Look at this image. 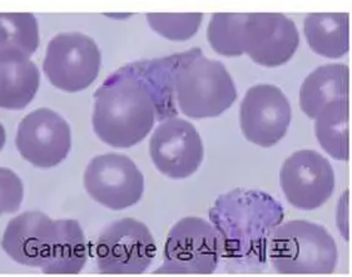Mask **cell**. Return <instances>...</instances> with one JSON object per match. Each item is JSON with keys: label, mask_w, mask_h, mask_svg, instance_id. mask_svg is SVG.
I'll list each match as a JSON object with an SVG mask.
<instances>
[{"label": "cell", "mask_w": 352, "mask_h": 277, "mask_svg": "<svg viewBox=\"0 0 352 277\" xmlns=\"http://www.w3.org/2000/svg\"><path fill=\"white\" fill-rule=\"evenodd\" d=\"M8 257L45 275H77L88 263V242L77 220L27 211L8 222L0 240Z\"/></svg>", "instance_id": "cell-1"}, {"label": "cell", "mask_w": 352, "mask_h": 277, "mask_svg": "<svg viewBox=\"0 0 352 277\" xmlns=\"http://www.w3.org/2000/svg\"><path fill=\"white\" fill-rule=\"evenodd\" d=\"M283 216V208L272 196L242 188L219 196L210 210V220L222 242V256L243 269L266 263L268 242Z\"/></svg>", "instance_id": "cell-2"}, {"label": "cell", "mask_w": 352, "mask_h": 277, "mask_svg": "<svg viewBox=\"0 0 352 277\" xmlns=\"http://www.w3.org/2000/svg\"><path fill=\"white\" fill-rule=\"evenodd\" d=\"M93 98V132L107 146L131 148L153 131L155 103L133 62L113 71Z\"/></svg>", "instance_id": "cell-3"}, {"label": "cell", "mask_w": 352, "mask_h": 277, "mask_svg": "<svg viewBox=\"0 0 352 277\" xmlns=\"http://www.w3.org/2000/svg\"><path fill=\"white\" fill-rule=\"evenodd\" d=\"M177 109L192 120L216 118L237 100V88L222 62L204 57L201 48L184 50L176 71Z\"/></svg>", "instance_id": "cell-4"}, {"label": "cell", "mask_w": 352, "mask_h": 277, "mask_svg": "<svg viewBox=\"0 0 352 277\" xmlns=\"http://www.w3.org/2000/svg\"><path fill=\"white\" fill-rule=\"evenodd\" d=\"M267 258L282 275H330L338 267V245L324 226L292 220L276 228L268 242Z\"/></svg>", "instance_id": "cell-5"}, {"label": "cell", "mask_w": 352, "mask_h": 277, "mask_svg": "<svg viewBox=\"0 0 352 277\" xmlns=\"http://www.w3.org/2000/svg\"><path fill=\"white\" fill-rule=\"evenodd\" d=\"M222 257L219 231L210 221L188 216L169 230L157 275H210Z\"/></svg>", "instance_id": "cell-6"}, {"label": "cell", "mask_w": 352, "mask_h": 277, "mask_svg": "<svg viewBox=\"0 0 352 277\" xmlns=\"http://www.w3.org/2000/svg\"><path fill=\"white\" fill-rule=\"evenodd\" d=\"M102 52L92 36L63 32L50 39L42 69L56 89L65 93L85 91L98 78Z\"/></svg>", "instance_id": "cell-7"}, {"label": "cell", "mask_w": 352, "mask_h": 277, "mask_svg": "<svg viewBox=\"0 0 352 277\" xmlns=\"http://www.w3.org/2000/svg\"><path fill=\"white\" fill-rule=\"evenodd\" d=\"M157 254L155 237L142 221L124 217L113 221L94 247L97 267L103 275H141Z\"/></svg>", "instance_id": "cell-8"}, {"label": "cell", "mask_w": 352, "mask_h": 277, "mask_svg": "<svg viewBox=\"0 0 352 277\" xmlns=\"http://www.w3.org/2000/svg\"><path fill=\"white\" fill-rule=\"evenodd\" d=\"M88 196L111 211L133 207L144 195V176L131 157L106 153L93 157L83 173Z\"/></svg>", "instance_id": "cell-9"}, {"label": "cell", "mask_w": 352, "mask_h": 277, "mask_svg": "<svg viewBox=\"0 0 352 277\" xmlns=\"http://www.w3.org/2000/svg\"><path fill=\"white\" fill-rule=\"evenodd\" d=\"M72 128L62 114L47 107L29 112L16 128L15 147L36 168L50 170L64 162L72 151Z\"/></svg>", "instance_id": "cell-10"}, {"label": "cell", "mask_w": 352, "mask_h": 277, "mask_svg": "<svg viewBox=\"0 0 352 277\" xmlns=\"http://www.w3.org/2000/svg\"><path fill=\"white\" fill-rule=\"evenodd\" d=\"M280 186L289 205L314 211L324 205L336 187L330 161L314 149L294 152L282 164Z\"/></svg>", "instance_id": "cell-11"}, {"label": "cell", "mask_w": 352, "mask_h": 277, "mask_svg": "<svg viewBox=\"0 0 352 277\" xmlns=\"http://www.w3.org/2000/svg\"><path fill=\"white\" fill-rule=\"evenodd\" d=\"M149 156L158 172L170 179L195 175L204 159L197 128L178 115L160 122L149 140Z\"/></svg>", "instance_id": "cell-12"}, {"label": "cell", "mask_w": 352, "mask_h": 277, "mask_svg": "<svg viewBox=\"0 0 352 277\" xmlns=\"http://www.w3.org/2000/svg\"><path fill=\"white\" fill-rule=\"evenodd\" d=\"M292 120L286 94L274 85H257L247 91L240 106V126L248 142L270 148L282 141Z\"/></svg>", "instance_id": "cell-13"}, {"label": "cell", "mask_w": 352, "mask_h": 277, "mask_svg": "<svg viewBox=\"0 0 352 277\" xmlns=\"http://www.w3.org/2000/svg\"><path fill=\"white\" fill-rule=\"evenodd\" d=\"M300 47L295 21L282 13H246L243 52L254 63L277 68L289 62Z\"/></svg>", "instance_id": "cell-14"}, {"label": "cell", "mask_w": 352, "mask_h": 277, "mask_svg": "<svg viewBox=\"0 0 352 277\" xmlns=\"http://www.w3.org/2000/svg\"><path fill=\"white\" fill-rule=\"evenodd\" d=\"M41 71L33 59L21 53L0 52V108L23 111L36 98Z\"/></svg>", "instance_id": "cell-15"}, {"label": "cell", "mask_w": 352, "mask_h": 277, "mask_svg": "<svg viewBox=\"0 0 352 277\" xmlns=\"http://www.w3.org/2000/svg\"><path fill=\"white\" fill-rule=\"evenodd\" d=\"M350 69L345 64H324L311 71L300 88V107L315 120L332 102L349 100Z\"/></svg>", "instance_id": "cell-16"}, {"label": "cell", "mask_w": 352, "mask_h": 277, "mask_svg": "<svg viewBox=\"0 0 352 277\" xmlns=\"http://www.w3.org/2000/svg\"><path fill=\"white\" fill-rule=\"evenodd\" d=\"M184 52L167 57L143 59L133 62L135 71L141 76L153 100L157 121L175 117L178 113L176 104V71Z\"/></svg>", "instance_id": "cell-17"}, {"label": "cell", "mask_w": 352, "mask_h": 277, "mask_svg": "<svg viewBox=\"0 0 352 277\" xmlns=\"http://www.w3.org/2000/svg\"><path fill=\"white\" fill-rule=\"evenodd\" d=\"M303 33L314 53L327 59L345 57L350 50V15L311 13L303 21Z\"/></svg>", "instance_id": "cell-18"}, {"label": "cell", "mask_w": 352, "mask_h": 277, "mask_svg": "<svg viewBox=\"0 0 352 277\" xmlns=\"http://www.w3.org/2000/svg\"><path fill=\"white\" fill-rule=\"evenodd\" d=\"M315 121V135L324 152L336 161L347 162L350 158L349 100L327 104Z\"/></svg>", "instance_id": "cell-19"}, {"label": "cell", "mask_w": 352, "mask_h": 277, "mask_svg": "<svg viewBox=\"0 0 352 277\" xmlns=\"http://www.w3.org/2000/svg\"><path fill=\"white\" fill-rule=\"evenodd\" d=\"M41 44L38 19L32 13H0V52L33 57Z\"/></svg>", "instance_id": "cell-20"}, {"label": "cell", "mask_w": 352, "mask_h": 277, "mask_svg": "<svg viewBox=\"0 0 352 277\" xmlns=\"http://www.w3.org/2000/svg\"><path fill=\"white\" fill-rule=\"evenodd\" d=\"M246 13H216L207 27V41L222 57L243 56Z\"/></svg>", "instance_id": "cell-21"}, {"label": "cell", "mask_w": 352, "mask_h": 277, "mask_svg": "<svg viewBox=\"0 0 352 277\" xmlns=\"http://www.w3.org/2000/svg\"><path fill=\"white\" fill-rule=\"evenodd\" d=\"M151 29L170 42H186L196 36L204 21L202 13H148Z\"/></svg>", "instance_id": "cell-22"}, {"label": "cell", "mask_w": 352, "mask_h": 277, "mask_svg": "<svg viewBox=\"0 0 352 277\" xmlns=\"http://www.w3.org/2000/svg\"><path fill=\"white\" fill-rule=\"evenodd\" d=\"M24 201V185L14 170L0 167V216L14 214Z\"/></svg>", "instance_id": "cell-23"}, {"label": "cell", "mask_w": 352, "mask_h": 277, "mask_svg": "<svg viewBox=\"0 0 352 277\" xmlns=\"http://www.w3.org/2000/svg\"><path fill=\"white\" fill-rule=\"evenodd\" d=\"M6 143H7V131L6 127L0 123V151L6 146Z\"/></svg>", "instance_id": "cell-24"}, {"label": "cell", "mask_w": 352, "mask_h": 277, "mask_svg": "<svg viewBox=\"0 0 352 277\" xmlns=\"http://www.w3.org/2000/svg\"><path fill=\"white\" fill-rule=\"evenodd\" d=\"M107 16H109V18H114V19H126V18L132 16V14H126V13H123V14H107Z\"/></svg>", "instance_id": "cell-25"}]
</instances>
